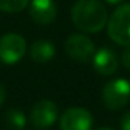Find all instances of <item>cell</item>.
Returning a JSON list of instances; mask_svg holds the SVG:
<instances>
[{
    "label": "cell",
    "instance_id": "5b68a950",
    "mask_svg": "<svg viewBox=\"0 0 130 130\" xmlns=\"http://www.w3.org/2000/svg\"><path fill=\"white\" fill-rule=\"evenodd\" d=\"M66 53L77 62H88L95 53L94 43L87 35L73 34L64 43Z\"/></svg>",
    "mask_w": 130,
    "mask_h": 130
},
{
    "label": "cell",
    "instance_id": "7c38bea8",
    "mask_svg": "<svg viewBox=\"0 0 130 130\" xmlns=\"http://www.w3.org/2000/svg\"><path fill=\"white\" fill-rule=\"evenodd\" d=\"M31 0H0V10L6 13H18L25 9Z\"/></svg>",
    "mask_w": 130,
    "mask_h": 130
},
{
    "label": "cell",
    "instance_id": "2e32d148",
    "mask_svg": "<svg viewBox=\"0 0 130 130\" xmlns=\"http://www.w3.org/2000/svg\"><path fill=\"white\" fill-rule=\"evenodd\" d=\"M108 4H119V3H122L123 0H105Z\"/></svg>",
    "mask_w": 130,
    "mask_h": 130
},
{
    "label": "cell",
    "instance_id": "8992f818",
    "mask_svg": "<svg viewBox=\"0 0 130 130\" xmlns=\"http://www.w3.org/2000/svg\"><path fill=\"white\" fill-rule=\"evenodd\" d=\"M91 127H92V116L90 110L84 108H70L60 118L62 130H91Z\"/></svg>",
    "mask_w": 130,
    "mask_h": 130
},
{
    "label": "cell",
    "instance_id": "7a4b0ae2",
    "mask_svg": "<svg viewBox=\"0 0 130 130\" xmlns=\"http://www.w3.org/2000/svg\"><path fill=\"white\" fill-rule=\"evenodd\" d=\"M108 35L115 43L130 46V4L118 7L108 21Z\"/></svg>",
    "mask_w": 130,
    "mask_h": 130
},
{
    "label": "cell",
    "instance_id": "5bb4252c",
    "mask_svg": "<svg viewBox=\"0 0 130 130\" xmlns=\"http://www.w3.org/2000/svg\"><path fill=\"white\" fill-rule=\"evenodd\" d=\"M120 129L122 130H130V112H126L123 116H122Z\"/></svg>",
    "mask_w": 130,
    "mask_h": 130
},
{
    "label": "cell",
    "instance_id": "ba28073f",
    "mask_svg": "<svg viewBox=\"0 0 130 130\" xmlns=\"http://www.w3.org/2000/svg\"><path fill=\"white\" fill-rule=\"evenodd\" d=\"M56 4L53 0H31L29 2V15L37 24L46 25L56 18Z\"/></svg>",
    "mask_w": 130,
    "mask_h": 130
},
{
    "label": "cell",
    "instance_id": "3957f363",
    "mask_svg": "<svg viewBox=\"0 0 130 130\" xmlns=\"http://www.w3.org/2000/svg\"><path fill=\"white\" fill-rule=\"evenodd\" d=\"M130 99V83L124 78L110 80L102 91V101L109 110H119L127 105Z\"/></svg>",
    "mask_w": 130,
    "mask_h": 130
},
{
    "label": "cell",
    "instance_id": "8fae6325",
    "mask_svg": "<svg viewBox=\"0 0 130 130\" xmlns=\"http://www.w3.org/2000/svg\"><path fill=\"white\" fill-rule=\"evenodd\" d=\"M4 120L7 127L11 130H23L27 124L25 115L20 109H9L4 116Z\"/></svg>",
    "mask_w": 130,
    "mask_h": 130
},
{
    "label": "cell",
    "instance_id": "9c48e42d",
    "mask_svg": "<svg viewBox=\"0 0 130 130\" xmlns=\"http://www.w3.org/2000/svg\"><path fill=\"white\" fill-rule=\"evenodd\" d=\"M92 63L95 71L102 76H112L118 70V57L110 49L101 48L92 56Z\"/></svg>",
    "mask_w": 130,
    "mask_h": 130
},
{
    "label": "cell",
    "instance_id": "6da1fadb",
    "mask_svg": "<svg viewBox=\"0 0 130 130\" xmlns=\"http://www.w3.org/2000/svg\"><path fill=\"white\" fill-rule=\"evenodd\" d=\"M74 25L84 32H98L106 25L108 11L99 0H77L71 9Z\"/></svg>",
    "mask_w": 130,
    "mask_h": 130
},
{
    "label": "cell",
    "instance_id": "e0dca14e",
    "mask_svg": "<svg viewBox=\"0 0 130 130\" xmlns=\"http://www.w3.org/2000/svg\"><path fill=\"white\" fill-rule=\"evenodd\" d=\"M99 130H113V129H99Z\"/></svg>",
    "mask_w": 130,
    "mask_h": 130
},
{
    "label": "cell",
    "instance_id": "30bf717a",
    "mask_svg": "<svg viewBox=\"0 0 130 130\" xmlns=\"http://www.w3.org/2000/svg\"><path fill=\"white\" fill-rule=\"evenodd\" d=\"M55 45L51 41L46 39H39L34 42L29 49V56L34 62L37 63H46L53 59L55 56Z\"/></svg>",
    "mask_w": 130,
    "mask_h": 130
},
{
    "label": "cell",
    "instance_id": "9a60e30c",
    "mask_svg": "<svg viewBox=\"0 0 130 130\" xmlns=\"http://www.w3.org/2000/svg\"><path fill=\"white\" fill-rule=\"evenodd\" d=\"M4 99H6V90H4V85L0 83V105L4 102Z\"/></svg>",
    "mask_w": 130,
    "mask_h": 130
},
{
    "label": "cell",
    "instance_id": "52a82bcc",
    "mask_svg": "<svg viewBox=\"0 0 130 130\" xmlns=\"http://www.w3.org/2000/svg\"><path fill=\"white\" fill-rule=\"evenodd\" d=\"M57 119V106L53 101L42 99L32 106L31 122L38 129L51 127Z\"/></svg>",
    "mask_w": 130,
    "mask_h": 130
},
{
    "label": "cell",
    "instance_id": "4fadbf2b",
    "mask_svg": "<svg viewBox=\"0 0 130 130\" xmlns=\"http://www.w3.org/2000/svg\"><path fill=\"white\" fill-rule=\"evenodd\" d=\"M122 63L127 70H130V46H126L124 52L122 53Z\"/></svg>",
    "mask_w": 130,
    "mask_h": 130
},
{
    "label": "cell",
    "instance_id": "277c9868",
    "mask_svg": "<svg viewBox=\"0 0 130 130\" xmlns=\"http://www.w3.org/2000/svg\"><path fill=\"white\" fill-rule=\"evenodd\" d=\"M25 53V39L18 34H6L0 38V60L6 64L17 63Z\"/></svg>",
    "mask_w": 130,
    "mask_h": 130
}]
</instances>
